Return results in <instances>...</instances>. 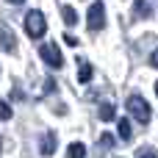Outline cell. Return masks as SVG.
<instances>
[{
    "label": "cell",
    "instance_id": "5",
    "mask_svg": "<svg viewBox=\"0 0 158 158\" xmlns=\"http://www.w3.org/2000/svg\"><path fill=\"white\" fill-rule=\"evenodd\" d=\"M0 44H3V50H6V53H14V50H17V39H14V31H11L6 22L0 25Z\"/></svg>",
    "mask_w": 158,
    "mask_h": 158
},
{
    "label": "cell",
    "instance_id": "7",
    "mask_svg": "<svg viewBox=\"0 0 158 158\" xmlns=\"http://www.w3.org/2000/svg\"><path fill=\"white\" fill-rule=\"evenodd\" d=\"M136 14L150 19V17L156 14V0H136Z\"/></svg>",
    "mask_w": 158,
    "mask_h": 158
},
{
    "label": "cell",
    "instance_id": "16",
    "mask_svg": "<svg viewBox=\"0 0 158 158\" xmlns=\"http://www.w3.org/2000/svg\"><path fill=\"white\" fill-rule=\"evenodd\" d=\"M64 42H67V44H69V47H78V39H75V36H72V33H64Z\"/></svg>",
    "mask_w": 158,
    "mask_h": 158
},
{
    "label": "cell",
    "instance_id": "8",
    "mask_svg": "<svg viewBox=\"0 0 158 158\" xmlns=\"http://www.w3.org/2000/svg\"><path fill=\"white\" fill-rule=\"evenodd\" d=\"M117 128H119V139H122V142H131V139H133L131 119H117Z\"/></svg>",
    "mask_w": 158,
    "mask_h": 158
},
{
    "label": "cell",
    "instance_id": "15",
    "mask_svg": "<svg viewBox=\"0 0 158 158\" xmlns=\"http://www.w3.org/2000/svg\"><path fill=\"white\" fill-rule=\"evenodd\" d=\"M136 158H156V153H153V147H142Z\"/></svg>",
    "mask_w": 158,
    "mask_h": 158
},
{
    "label": "cell",
    "instance_id": "4",
    "mask_svg": "<svg viewBox=\"0 0 158 158\" xmlns=\"http://www.w3.org/2000/svg\"><path fill=\"white\" fill-rule=\"evenodd\" d=\"M89 28L92 31H103L106 28V6L97 0V3H92V8H89Z\"/></svg>",
    "mask_w": 158,
    "mask_h": 158
},
{
    "label": "cell",
    "instance_id": "12",
    "mask_svg": "<svg viewBox=\"0 0 158 158\" xmlns=\"http://www.w3.org/2000/svg\"><path fill=\"white\" fill-rule=\"evenodd\" d=\"M78 81H81V83H89V81H92V67H89L86 61H81V72H78Z\"/></svg>",
    "mask_w": 158,
    "mask_h": 158
},
{
    "label": "cell",
    "instance_id": "14",
    "mask_svg": "<svg viewBox=\"0 0 158 158\" xmlns=\"http://www.w3.org/2000/svg\"><path fill=\"white\" fill-rule=\"evenodd\" d=\"M100 144H103L106 150H108V147H114V136H111V133H103V136H100Z\"/></svg>",
    "mask_w": 158,
    "mask_h": 158
},
{
    "label": "cell",
    "instance_id": "17",
    "mask_svg": "<svg viewBox=\"0 0 158 158\" xmlns=\"http://www.w3.org/2000/svg\"><path fill=\"white\" fill-rule=\"evenodd\" d=\"M8 3H22V0H8Z\"/></svg>",
    "mask_w": 158,
    "mask_h": 158
},
{
    "label": "cell",
    "instance_id": "11",
    "mask_svg": "<svg viewBox=\"0 0 158 158\" xmlns=\"http://www.w3.org/2000/svg\"><path fill=\"white\" fill-rule=\"evenodd\" d=\"M97 114H100V119H103V122H111V119H114V106H111V103H103Z\"/></svg>",
    "mask_w": 158,
    "mask_h": 158
},
{
    "label": "cell",
    "instance_id": "10",
    "mask_svg": "<svg viewBox=\"0 0 158 158\" xmlns=\"http://www.w3.org/2000/svg\"><path fill=\"white\" fill-rule=\"evenodd\" d=\"M61 17H64L67 25H75V22H78V11H75L72 6H64V8H61Z\"/></svg>",
    "mask_w": 158,
    "mask_h": 158
},
{
    "label": "cell",
    "instance_id": "3",
    "mask_svg": "<svg viewBox=\"0 0 158 158\" xmlns=\"http://www.w3.org/2000/svg\"><path fill=\"white\" fill-rule=\"evenodd\" d=\"M39 56H42V61L44 64H50L53 69H61L64 67V58H61V50L53 44V42H44L42 47H39Z\"/></svg>",
    "mask_w": 158,
    "mask_h": 158
},
{
    "label": "cell",
    "instance_id": "13",
    "mask_svg": "<svg viewBox=\"0 0 158 158\" xmlns=\"http://www.w3.org/2000/svg\"><path fill=\"white\" fill-rule=\"evenodd\" d=\"M0 119H11V106L0 100Z\"/></svg>",
    "mask_w": 158,
    "mask_h": 158
},
{
    "label": "cell",
    "instance_id": "2",
    "mask_svg": "<svg viewBox=\"0 0 158 158\" xmlns=\"http://www.w3.org/2000/svg\"><path fill=\"white\" fill-rule=\"evenodd\" d=\"M125 106H128V111H131V117H133V119H139V122H150V106H147V100H144V97L131 94V97L125 100Z\"/></svg>",
    "mask_w": 158,
    "mask_h": 158
},
{
    "label": "cell",
    "instance_id": "6",
    "mask_svg": "<svg viewBox=\"0 0 158 158\" xmlns=\"http://www.w3.org/2000/svg\"><path fill=\"white\" fill-rule=\"evenodd\" d=\"M39 153H42V156H53V153H56V133H53V131H47V133L42 136Z\"/></svg>",
    "mask_w": 158,
    "mask_h": 158
},
{
    "label": "cell",
    "instance_id": "9",
    "mask_svg": "<svg viewBox=\"0 0 158 158\" xmlns=\"http://www.w3.org/2000/svg\"><path fill=\"white\" fill-rule=\"evenodd\" d=\"M67 158H86V147L81 142H72L69 150H67Z\"/></svg>",
    "mask_w": 158,
    "mask_h": 158
},
{
    "label": "cell",
    "instance_id": "1",
    "mask_svg": "<svg viewBox=\"0 0 158 158\" xmlns=\"http://www.w3.org/2000/svg\"><path fill=\"white\" fill-rule=\"evenodd\" d=\"M44 31H47L44 14H42V11H28V17H25V33H28L31 39H42Z\"/></svg>",
    "mask_w": 158,
    "mask_h": 158
}]
</instances>
